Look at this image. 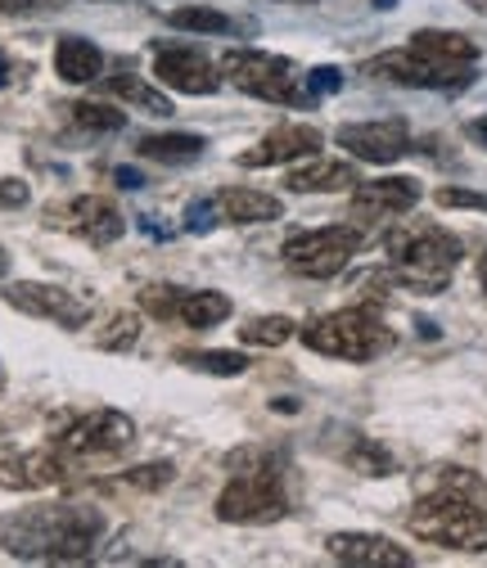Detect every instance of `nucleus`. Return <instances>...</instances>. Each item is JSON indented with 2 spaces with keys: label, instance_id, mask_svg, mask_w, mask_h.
<instances>
[{
  "label": "nucleus",
  "instance_id": "473e14b6",
  "mask_svg": "<svg viewBox=\"0 0 487 568\" xmlns=\"http://www.w3.org/2000/svg\"><path fill=\"white\" fill-rule=\"evenodd\" d=\"M438 207H469V212H487V194H478V190H456V185H443V190H438Z\"/></svg>",
  "mask_w": 487,
  "mask_h": 568
},
{
  "label": "nucleus",
  "instance_id": "20e7f679",
  "mask_svg": "<svg viewBox=\"0 0 487 568\" xmlns=\"http://www.w3.org/2000/svg\"><path fill=\"white\" fill-rule=\"evenodd\" d=\"M231 469H235V478L217 496L222 524H275L290 515L285 469L271 452H240V456H231Z\"/></svg>",
  "mask_w": 487,
  "mask_h": 568
},
{
  "label": "nucleus",
  "instance_id": "cd10ccee",
  "mask_svg": "<svg viewBox=\"0 0 487 568\" xmlns=\"http://www.w3.org/2000/svg\"><path fill=\"white\" fill-rule=\"evenodd\" d=\"M73 126H82V131H122L126 126V113L122 109H113V104H104V100H78L73 109Z\"/></svg>",
  "mask_w": 487,
  "mask_h": 568
},
{
  "label": "nucleus",
  "instance_id": "1a4fd4ad",
  "mask_svg": "<svg viewBox=\"0 0 487 568\" xmlns=\"http://www.w3.org/2000/svg\"><path fill=\"white\" fill-rule=\"evenodd\" d=\"M141 312L154 321H185L190 329H213L231 316V298L217 290H176V284H145Z\"/></svg>",
  "mask_w": 487,
  "mask_h": 568
},
{
  "label": "nucleus",
  "instance_id": "ea45409f",
  "mask_svg": "<svg viewBox=\"0 0 487 568\" xmlns=\"http://www.w3.org/2000/svg\"><path fill=\"white\" fill-rule=\"evenodd\" d=\"M478 284H483V290H487V253L478 257Z\"/></svg>",
  "mask_w": 487,
  "mask_h": 568
},
{
  "label": "nucleus",
  "instance_id": "37998d69",
  "mask_svg": "<svg viewBox=\"0 0 487 568\" xmlns=\"http://www.w3.org/2000/svg\"><path fill=\"white\" fill-rule=\"evenodd\" d=\"M375 6H379V10H393V0H375Z\"/></svg>",
  "mask_w": 487,
  "mask_h": 568
},
{
  "label": "nucleus",
  "instance_id": "c9c22d12",
  "mask_svg": "<svg viewBox=\"0 0 487 568\" xmlns=\"http://www.w3.org/2000/svg\"><path fill=\"white\" fill-rule=\"evenodd\" d=\"M59 0H0V14H37V10H54Z\"/></svg>",
  "mask_w": 487,
  "mask_h": 568
},
{
  "label": "nucleus",
  "instance_id": "f3484780",
  "mask_svg": "<svg viewBox=\"0 0 487 568\" xmlns=\"http://www.w3.org/2000/svg\"><path fill=\"white\" fill-rule=\"evenodd\" d=\"M325 550L338 564H353V568H406L410 564V550L379 532H334Z\"/></svg>",
  "mask_w": 487,
  "mask_h": 568
},
{
  "label": "nucleus",
  "instance_id": "a211bd4d",
  "mask_svg": "<svg viewBox=\"0 0 487 568\" xmlns=\"http://www.w3.org/2000/svg\"><path fill=\"white\" fill-rule=\"evenodd\" d=\"M63 456L54 447H37V452H19L0 460V487L6 491H41L63 483Z\"/></svg>",
  "mask_w": 487,
  "mask_h": 568
},
{
  "label": "nucleus",
  "instance_id": "39448f33",
  "mask_svg": "<svg viewBox=\"0 0 487 568\" xmlns=\"http://www.w3.org/2000/svg\"><path fill=\"white\" fill-rule=\"evenodd\" d=\"M298 338L321 352V357H334V362H375L384 352H393V329L379 321L375 307H343V312H325V316H312Z\"/></svg>",
  "mask_w": 487,
  "mask_h": 568
},
{
  "label": "nucleus",
  "instance_id": "e433bc0d",
  "mask_svg": "<svg viewBox=\"0 0 487 568\" xmlns=\"http://www.w3.org/2000/svg\"><path fill=\"white\" fill-rule=\"evenodd\" d=\"M113 176H118V185H122V190H141V185H145V176L135 172V168H118Z\"/></svg>",
  "mask_w": 487,
  "mask_h": 568
},
{
  "label": "nucleus",
  "instance_id": "7c9ffc66",
  "mask_svg": "<svg viewBox=\"0 0 487 568\" xmlns=\"http://www.w3.org/2000/svg\"><path fill=\"white\" fill-rule=\"evenodd\" d=\"M172 465L168 460H154V465H141V469H126V487H135V491H159V487H168L172 483Z\"/></svg>",
  "mask_w": 487,
  "mask_h": 568
},
{
  "label": "nucleus",
  "instance_id": "4be33fe9",
  "mask_svg": "<svg viewBox=\"0 0 487 568\" xmlns=\"http://www.w3.org/2000/svg\"><path fill=\"white\" fill-rule=\"evenodd\" d=\"M100 68H104L100 45H91L87 37H59V45H54V73H59L68 87L95 82Z\"/></svg>",
  "mask_w": 487,
  "mask_h": 568
},
{
  "label": "nucleus",
  "instance_id": "f8f14e48",
  "mask_svg": "<svg viewBox=\"0 0 487 568\" xmlns=\"http://www.w3.org/2000/svg\"><path fill=\"white\" fill-rule=\"evenodd\" d=\"M45 217H50V226H63L68 235H78V240H87L95 248L118 244L126 235V217L109 199H100V194H82V199L63 203V207H50Z\"/></svg>",
  "mask_w": 487,
  "mask_h": 568
},
{
  "label": "nucleus",
  "instance_id": "a878e982",
  "mask_svg": "<svg viewBox=\"0 0 487 568\" xmlns=\"http://www.w3.org/2000/svg\"><path fill=\"white\" fill-rule=\"evenodd\" d=\"M343 460L353 465L357 474H366V478H388V474L397 469L393 452H388L384 443H375V438H353V447H347V456H343Z\"/></svg>",
  "mask_w": 487,
  "mask_h": 568
},
{
  "label": "nucleus",
  "instance_id": "412c9836",
  "mask_svg": "<svg viewBox=\"0 0 487 568\" xmlns=\"http://www.w3.org/2000/svg\"><path fill=\"white\" fill-rule=\"evenodd\" d=\"M362 176L353 163H338V159H312L307 168H294L290 172V190L294 194H334V190H353Z\"/></svg>",
  "mask_w": 487,
  "mask_h": 568
},
{
  "label": "nucleus",
  "instance_id": "b1692460",
  "mask_svg": "<svg viewBox=\"0 0 487 568\" xmlns=\"http://www.w3.org/2000/svg\"><path fill=\"white\" fill-rule=\"evenodd\" d=\"M176 362L190 366V371H203V375H222V379L244 375V371L253 366L244 352H222V347H181V352H176Z\"/></svg>",
  "mask_w": 487,
  "mask_h": 568
},
{
  "label": "nucleus",
  "instance_id": "f257e3e1",
  "mask_svg": "<svg viewBox=\"0 0 487 568\" xmlns=\"http://www.w3.org/2000/svg\"><path fill=\"white\" fill-rule=\"evenodd\" d=\"M406 528L447 550H487V483L469 469H438L434 487L410 506Z\"/></svg>",
  "mask_w": 487,
  "mask_h": 568
},
{
  "label": "nucleus",
  "instance_id": "4468645a",
  "mask_svg": "<svg viewBox=\"0 0 487 568\" xmlns=\"http://www.w3.org/2000/svg\"><path fill=\"white\" fill-rule=\"evenodd\" d=\"M154 78L181 95H213L222 87L217 63L190 45H159L154 50Z\"/></svg>",
  "mask_w": 487,
  "mask_h": 568
},
{
  "label": "nucleus",
  "instance_id": "ddd939ff",
  "mask_svg": "<svg viewBox=\"0 0 487 568\" xmlns=\"http://www.w3.org/2000/svg\"><path fill=\"white\" fill-rule=\"evenodd\" d=\"M338 145L362 159V163H375V168H388L397 163L406 150H410V131L402 118H379V122H347L334 131Z\"/></svg>",
  "mask_w": 487,
  "mask_h": 568
},
{
  "label": "nucleus",
  "instance_id": "bb28decb",
  "mask_svg": "<svg viewBox=\"0 0 487 568\" xmlns=\"http://www.w3.org/2000/svg\"><path fill=\"white\" fill-rule=\"evenodd\" d=\"M168 23L176 28V32H213V37H222V32H235L240 23L235 19H226V14H217V10H207V6H181V10H172L168 14Z\"/></svg>",
  "mask_w": 487,
  "mask_h": 568
},
{
  "label": "nucleus",
  "instance_id": "c85d7f7f",
  "mask_svg": "<svg viewBox=\"0 0 487 568\" xmlns=\"http://www.w3.org/2000/svg\"><path fill=\"white\" fill-rule=\"evenodd\" d=\"M294 321L290 316H257V321H248L244 329H240V338L248 343V347H281V343H290L294 338Z\"/></svg>",
  "mask_w": 487,
  "mask_h": 568
},
{
  "label": "nucleus",
  "instance_id": "4c0bfd02",
  "mask_svg": "<svg viewBox=\"0 0 487 568\" xmlns=\"http://www.w3.org/2000/svg\"><path fill=\"white\" fill-rule=\"evenodd\" d=\"M465 131H469V140H478V145L487 150V118H474V122H469Z\"/></svg>",
  "mask_w": 487,
  "mask_h": 568
},
{
  "label": "nucleus",
  "instance_id": "5701e85b",
  "mask_svg": "<svg viewBox=\"0 0 487 568\" xmlns=\"http://www.w3.org/2000/svg\"><path fill=\"white\" fill-rule=\"evenodd\" d=\"M203 150H207V140L194 135V131H163V135H141L135 140V154L150 159V163H168V168L194 163Z\"/></svg>",
  "mask_w": 487,
  "mask_h": 568
},
{
  "label": "nucleus",
  "instance_id": "2f4dec72",
  "mask_svg": "<svg viewBox=\"0 0 487 568\" xmlns=\"http://www.w3.org/2000/svg\"><path fill=\"white\" fill-rule=\"evenodd\" d=\"M217 217H222V207H217V199H213V203H203V199H194V203L185 207V226H190L194 235H203V231H213V226H217Z\"/></svg>",
  "mask_w": 487,
  "mask_h": 568
},
{
  "label": "nucleus",
  "instance_id": "7ed1b4c3",
  "mask_svg": "<svg viewBox=\"0 0 487 568\" xmlns=\"http://www.w3.org/2000/svg\"><path fill=\"white\" fill-rule=\"evenodd\" d=\"M384 253L397 284L415 294H443L465 257V244L434 222H406L384 240Z\"/></svg>",
  "mask_w": 487,
  "mask_h": 568
},
{
  "label": "nucleus",
  "instance_id": "6ab92c4d",
  "mask_svg": "<svg viewBox=\"0 0 487 568\" xmlns=\"http://www.w3.org/2000/svg\"><path fill=\"white\" fill-rule=\"evenodd\" d=\"M410 50L425 54L438 68H452V73H469L474 78V63H478V45L460 32H443V28H425L410 37Z\"/></svg>",
  "mask_w": 487,
  "mask_h": 568
},
{
  "label": "nucleus",
  "instance_id": "a19ab883",
  "mask_svg": "<svg viewBox=\"0 0 487 568\" xmlns=\"http://www.w3.org/2000/svg\"><path fill=\"white\" fill-rule=\"evenodd\" d=\"M6 275H10V253L0 248V280H6Z\"/></svg>",
  "mask_w": 487,
  "mask_h": 568
},
{
  "label": "nucleus",
  "instance_id": "2eb2a0df",
  "mask_svg": "<svg viewBox=\"0 0 487 568\" xmlns=\"http://www.w3.org/2000/svg\"><path fill=\"white\" fill-rule=\"evenodd\" d=\"M325 145V135L307 122H285L266 131L253 150L240 154V168H281V163H298V159H316Z\"/></svg>",
  "mask_w": 487,
  "mask_h": 568
},
{
  "label": "nucleus",
  "instance_id": "72a5a7b5",
  "mask_svg": "<svg viewBox=\"0 0 487 568\" xmlns=\"http://www.w3.org/2000/svg\"><path fill=\"white\" fill-rule=\"evenodd\" d=\"M303 82H307V95H312V100L343 91V73H338V68H312V73H307Z\"/></svg>",
  "mask_w": 487,
  "mask_h": 568
},
{
  "label": "nucleus",
  "instance_id": "393cba45",
  "mask_svg": "<svg viewBox=\"0 0 487 568\" xmlns=\"http://www.w3.org/2000/svg\"><path fill=\"white\" fill-rule=\"evenodd\" d=\"M104 87H109V95H118V100L131 104V109H145V113H154V118H168V113H172V100H168V95H159L150 82L131 78V73H113Z\"/></svg>",
  "mask_w": 487,
  "mask_h": 568
},
{
  "label": "nucleus",
  "instance_id": "9d476101",
  "mask_svg": "<svg viewBox=\"0 0 487 568\" xmlns=\"http://www.w3.org/2000/svg\"><path fill=\"white\" fill-rule=\"evenodd\" d=\"M6 303L23 316H37V321H50V325H63V329H82L91 321V303L63 284H41V280H19V284H6Z\"/></svg>",
  "mask_w": 487,
  "mask_h": 568
},
{
  "label": "nucleus",
  "instance_id": "dca6fc26",
  "mask_svg": "<svg viewBox=\"0 0 487 568\" xmlns=\"http://www.w3.org/2000/svg\"><path fill=\"white\" fill-rule=\"evenodd\" d=\"M420 203V181L415 176H384V181H357L353 190V217L357 222H388Z\"/></svg>",
  "mask_w": 487,
  "mask_h": 568
},
{
  "label": "nucleus",
  "instance_id": "0eeeda50",
  "mask_svg": "<svg viewBox=\"0 0 487 568\" xmlns=\"http://www.w3.org/2000/svg\"><path fill=\"white\" fill-rule=\"evenodd\" d=\"M131 443H135V424L122 410L100 406L68 424L54 438V452L63 456V465H100V460H118Z\"/></svg>",
  "mask_w": 487,
  "mask_h": 568
},
{
  "label": "nucleus",
  "instance_id": "58836bf2",
  "mask_svg": "<svg viewBox=\"0 0 487 568\" xmlns=\"http://www.w3.org/2000/svg\"><path fill=\"white\" fill-rule=\"evenodd\" d=\"M6 87H10V59L0 54V91H6Z\"/></svg>",
  "mask_w": 487,
  "mask_h": 568
},
{
  "label": "nucleus",
  "instance_id": "f704fd0d",
  "mask_svg": "<svg viewBox=\"0 0 487 568\" xmlns=\"http://www.w3.org/2000/svg\"><path fill=\"white\" fill-rule=\"evenodd\" d=\"M23 203H28V181H19V176L0 181V207H23Z\"/></svg>",
  "mask_w": 487,
  "mask_h": 568
},
{
  "label": "nucleus",
  "instance_id": "79ce46f5",
  "mask_svg": "<svg viewBox=\"0 0 487 568\" xmlns=\"http://www.w3.org/2000/svg\"><path fill=\"white\" fill-rule=\"evenodd\" d=\"M469 6H474V10H483V14H487V0H469Z\"/></svg>",
  "mask_w": 487,
  "mask_h": 568
},
{
  "label": "nucleus",
  "instance_id": "f03ea898",
  "mask_svg": "<svg viewBox=\"0 0 487 568\" xmlns=\"http://www.w3.org/2000/svg\"><path fill=\"white\" fill-rule=\"evenodd\" d=\"M104 537V515L87 506H37L6 524V550L14 559L41 564H82Z\"/></svg>",
  "mask_w": 487,
  "mask_h": 568
},
{
  "label": "nucleus",
  "instance_id": "9b49d317",
  "mask_svg": "<svg viewBox=\"0 0 487 568\" xmlns=\"http://www.w3.org/2000/svg\"><path fill=\"white\" fill-rule=\"evenodd\" d=\"M362 73L366 78H379V82H393V87H415V91H465L474 82L469 73H452V68L429 63L425 54H415L410 45L366 59Z\"/></svg>",
  "mask_w": 487,
  "mask_h": 568
},
{
  "label": "nucleus",
  "instance_id": "aec40b11",
  "mask_svg": "<svg viewBox=\"0 0 487 568\" xmlns=\"http://www.w3.org/2000/svg\"><path fill=\"white\" fill-rule=\"evenodd\" d=\"M217 207H222V222H235V226H257V222H275L285 212V203L266 194V190H248V185H226L217 194Z\"/></svg>",
  "mask_w": 487,
  "mask_h": 568
},
{
  "label": "nucleus",
  "instance_id": "c756f323",
  "mask_svg": "<svg viewBox=\"0 0 487 568\" xmlns=\"http://www.w3.org/2000/svg\"><path fill=\"white\" fill-rule=\"evenodd\" d=\"M100 352H131L135 343H141V316L135 312H118L109 316V325L100 329Z\"/></svg>",
  "mask_w": 487,
  "mask_h": 568
},
{
  "label": "nucleus",
  "instance_id": "423d86ee",
  "mask_svg": "<svg viewBox=\"0 0 487 568\" xmlns=\"http://www.w3.org/2000/svg\"><path fill=\"white\" fill-rule=\"evenodd\" d=\"M222 73L244 91V95H257L266 104H312L307 95V82L294 78V63L281 59V54H262V50H226L222 54Z\"/></svg>",
  "mask_w": 487,
  "mask_h": 568
},
{
  "label": "nucleus",
  "instance_id": "6e6552de",
  "mask_svg": "<svg viewBox=\"0 0 487 568\" xmlns=\"http://www.w3.org/2000/svg\"><path fill=\"white\" fill-rule=\"evenodd\" d=\"M366 244V231L362 226H321V231H298L285 240L281 257L294 275H307V280H329L338 275L347 262H353Z\"/></svg>",
  "mask_w": 487,
  "mask_h": 568
}]
</instances>
